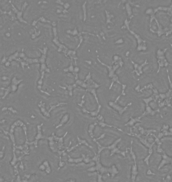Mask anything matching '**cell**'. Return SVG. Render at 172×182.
I'll return each mask as SVG.
<instances>
[{
    "mask_svg": "<svg viewBox=\"0 0 172 182\" xmlns=\"http://www.w3.org/2000/svg\"><path fill=\"white\" fill-rule=\"evenodd\" d=\"M167 136H172V128H169L168 125H163L161 132H159L156 137L160 140L162 137Z\"/></svg>",
    "mask_w": 172,
    "mask_h": 182,
    "instance_id": "obj_12",
    "label": "cell"
},
{
    "mask_svg": "<svg viewBox=\"0 0 172 182\" xmlns=\"http://www.w3.org/2000/svg\"><path fill=\"white\" fill-rule=\"evenodd\" d=\"M132 62L133 63L134 67V71L133 72H135L136 76H140L143 74V67H144V66L146 64H148V62L147 63L146 60L145 61V62L144 63H143L141 65H139V64L135 63L134 62H133V61H132Z\"/></svg>",
    "mask_w": 172,
    "mask_h": 182,
    "instance_id": "obj_14",
    "label": "cell"
},
{
    "mask_svg": "<svg viewBox=\"0 0 172 182\" xmlns=\"http://www.w3.org/2000/svg\"><path fill=\"white\" fill-rule=\"evenodd\" d=\"M64 71L65 72H71L73 73L74 74V68L72 65V63H71V65L69 67H68L67 68H66L64 69Z\"/></svg>",
    "mask_w": 172,
    "mask_h": 182,
    "instance_id": "obj_25",
    "label": "cell"
},
{
    "mask_svg": "<svg viewBox=\"0 0 172 182\" xmlns=\"http://www.w3.org/2000/svg\"><path fill=\"white\" fill-rule=\"evenodd\" d=\"M7 109L9 110H10V111H12L13 113H17V112L16 110H15L14 109H13V108L12 107H9V108H7Z\"/></svg>",
    "mask_w": 172,
    "mask_h": 182,
    "instance_id": "obj_27",
    "label": "cell"
},
{
    "mask_svg": "<svg viewBox=\"0 0 172 182\" xmlns=\"http://www.w3.org/2000/svg\"><path fill=\"white\" fill-rule=\"evenodd\" d=\"M83 157L79 158H77V159H73L72 158H71L70 156H69V159H68V162L69 163H80L82 161H83L84 159V156L83 155V154H82Z\"/></svg>",
    "mask_w": 172,
    "mask_h": 182,
    "instance_id": "obj_22",
    "label": "cell"
},
{
    "mask_svg": "<svg viewBox=\"0 0 172 182\" xmlns=\"http://www.w3.org/2000/svg\"><path fill=\"white\" fill-rule=\"evenodd\" d=\"M122 138H120L117 139L116 141L114 142V143L112 144L110 146H107V147H105L103 146L102 145L98 143L97 141H95V143H97L98 145V154H100V153L104 149H108L111 151V154L110 156H111L113 155L114 154H119L122 155L123 157H126V154L127 152V150L126 151H121L119 149V148L117 147V145L118 143H120L121 141Z\"/></svg>",
    "mask_w": 172,
    "mask_h": 182,
    "instance_id": "obj_3",
    "label": "cell"
},
{
    "mask_svg": "<svg viewBox=\"0 0 172 182\" xmlns=\"http://www.w3.org/2000/svg\"><path fill=\"white\" fill-rule=\"evenodd\" d=\"M69 119V114L66 113L65 115H64V117H63V118H62V120H61V121H60V124H59L58 126H56V129H58V128H59V127L62 126L63 125H64V124H65L66 123H67Z\"/></svg>",
    "mask_w": 172,
    "mask_h": 182,
    "instance_id": "obj_20",
    "label": "cell"
},
{
    "mask_svg": "<svg viewBox=\"0 0 172 182\" xmlns=\"http://www.w3.org/2000/svg\"><path fill=\"white\" fill-rule=\"evenodd\" d=\"M97 60L101 64L105 66L106 67H107V68L108 69V77L111 80V85L110 86V89H111V87L115 82L120 84V85L122 86V88L126 85L122 84L121 82H120L119 80L118 76H117L116 74H115V71H116L117 69L120 66H123V62H122L121 59L119 56H115L114 57V62H115V64L113 66L107 65V64H105V63L101 62L100 60L98 58H97Z\"/></svg>",
    "mask_w": 172,
    "mask_h": 182,
    "instance_id": "obj_2",
    "label": "cell"
},
{
    "mask_svg": "<svg viewBox=\"0 0 172 182\" xmlns=\"http://www.w3.org/2000/svg\"><path fill=\"white\" fill-rule=\"evenodd\" d=\"M22 81V79L21 80H18L16 79V77H14L13 79H12L11 85L10 86L7 88V89H5L6 92H5V95L2 98L4 99L5 98L8 94L10 92H15L18 89V85Z\"/></svg>",
    "mask_w": 172,
    "mask_h": 182,
    "instance_id": "obj_10",
    "label": "cell"
},
{
    "mask_svg": "<svg viewBox=\"0 0 172 182\" xmlns=\"http://www.w3.org/2000/svg\"><path fill=\"white\" fill-rule=\"evenodd\" d=\"M97 119H98V122L97 123L99 126H100L102 128H105L106 126H108V127H110V128H113L116 129L120 131L123 132L122 130H121L120 129L116 127V126H110V125H107V123H105V120H104V118H103V117H102V115H99L97 116Z\"/></svg>",
    "mask_w": 172,
    "mask_h": 182,
    "instance_id": "obj_15",
    "label": "cell"
},
{
    "mask_svg": "<svg viewBox=\"0 0 172 182\" xmlns=\"http://www.w3.org/2000/svg\"><path fill=\"white\" fill-rule=\"evenodd\" d=\"M132 141L131 142V148H130V154H131L132 157L133 158L134 161V163L132 165V166L131 167V179L132 181L134 182L136 180V177L138 174V171L137 165V162H136V157L135 154L133 151L132 149Z\"/></svg>",
    "mask_w": 172,
    "mask_h": 182,
    "instance_id": "obj_7",
    "label": "cell"
},
{
    "mask_svg": "<svg viewBox=\"0 0 172 182\" xmlns=\"http://www.w3.org/2000/svg\"><path fill=\"white\" fill-rule=\"evenodd\" d=\"M20 169H22V170H23V169H24V166H23V163H22L21 162V165H20Z\"/></svg>",
    "mask_w": 172,
    "mask_h": 182,
    "instance_id": "obj_28",
    "label": "cell"
},
{
    "mask_svg": "<svg viewBox=\"0 0 172 182\" xmlns=\"http://www.w3.org/2000/svg\"><path fill=\"white\" fill-rule=\"evenodd\" d=\"M84 80L86 82V91L87 92H89L90 93H92L94 96V97L95 98V100L97 101L98 105H100V103L98 102V98L97 97V93H96V90H97V89H98L99 87H100L101 85L97 84V82H95L94 80H92L91 79L90 72L86 76V79Z\"/></svg>",
    "mask_w": 172,
    "mask_h": 182,
    "instance_id": "obj_5",
    "label": "cell"
},
{
    "mask_svg": "<svg viewBox=\"0 0 172 182\" xmlns=\"http://www.w3.org/2000/svg\"><path fill=\"white\" fill-rule=\"evenodd\" d=\"M166 50H165L166 51ZM165 51H162L161 50H158L157 52V62L159 64V69L157 73L159 72L161 68L164 67H167L169 65V63L168 62L165 56Z\"/></svg>",
    "mask_w": 172,
    "mask_h": 182,
    "instance_id": "obj_8",
    "label": "cell"
},
{
    "mask_svg": "<svg viewBox=\"0 0 172 182\" xmlns=\"http://www.w3.org/2000/svg\"><path fill=\"white\" fill-rule=\"evenodd\" d=\"M168 77V79H169V85H170V89L172 90V82L170 78V76H169V71L167 70Z\"/></svg>",
    "mask_w": 172,
    "mask_h": 182,
    "instance_id": "obj_26",
    "label": "cell"
},
{
    "mask_svg": "<svg viewBox=\"0 0 172 182\" xmlns=\"http://www.w3.org/2000/svg\"><path fill=\"white\" fill-rule=\"evenodd\" d=\"M101 107H102V106L101 105H98V108L97 109V110H95L94 111V112H90L89 111H87V110H86L85 109H82V111L84 113H89L90 115H92V117H97L98 115V113H99V112L100 111V109L101 108Z\"/></svg>",
    "mask_w": 172,
    "mask_h": 182,
    "instance_id": "obj_19",
    "label": "cell"
},
{
    "mask_svg": "<svg viewBox=\"0 0 172 182\" xmlns=\"http://www.w3.org/2000/svg\"><path fill=\"white\" fill-rule=\"evenodd\" d=\"M127 134L129 135V136H130L134 137L135 138H138L139 139V140L140 141V142L143 145L145 146L147 148H148L149 155L144 159V161L145 163H146V164L148 166H149V158H150L151 155L153 154V145L156 143L155 141L153 142L152 143H150L149 142H148V139H147V138H146L148 136H143V135H141V134H136V133H132V132Z\"/></svg>",
    "mask_w": 172,
    "mask_h": 182,
    "instance_id": "obj_4",
    "label": "cell"
},
{
    "mask_svg": "<svg viewBox=\"0 0 172 182\" xmlns=\"http://www.w3.org/2000/svg\"><path fill=\"white\" fill-rule=\"evenodd\" d=\"M43 125V123H41V125H38V126H37V128H38V134H36V137L35 138V140L31 143H29L27 142L28 144L31 145L33 144L35 145V147H38L37 145H38V141H39V140L41 139L47 138L46 137L43 136L42 132H41V127H42Z\"/></svg>",
    "mask_w": 172,
    "mask_h": 182,
    "instance_id": "obj_13",
    "label": "cell"
},
{
    "mask_svg": "<svg viewBox=\"0 0 172 182\" xmlns=\"http://www.w3.org/2000/svg\"><path fill=\"white\" fill-rule=\"evenodd\" d=\"M97 125H98L97 122V123H95L94 124L90 125V126H89V134H90V136L91 137L92 139H94V134H93V130H94V126Z\"/></svg>",
    "mask_w": 172,
    "mask_h": 182,
    "instance_id": "obj_21",
    "label": "cell"
},
{
    "mask_svg": "<svg viewBox=\"0 0 172 182\" xmlns=\"http://www.w3.org/2000/svg\"><path fill=\"white\" fill-rule=\"evenodd\" d=\"M142 117V116L141 115L140 117H130V119L129 120L125 126H134L135 124H136L137 123L141 122V119Z\"/></svg>",
    "mask_w": 172,
    "mask_h": 182,
    "instance_id": "obj_16",
    "label": "cell"
},
{
    "mask_svg": "<svg viewBox=\"0 0 172 182\" xmlns=\"http://www.w3.org/2000/svg\"><path fill=\"white\" fill-rule=\"evenodd\" d=\"M162 156V160L161 161V163H159L158 169H161L163 166L166 164H172V157H170L167 155L166 153L164 151L161 153Z\"/></svg>",
    "mask_w": 172,
    "mask_h": 182,
    "instance_id": "obj_11",
    "label": "cell"
},
{
    "mask_svg": "<svg viewBox=\"0 0 172 182\" xmlns=\"http://www.w3.org/2000/svg\"><path fill=\"white\" fill-rule=\"evenodd\" d=\"M118 100H115V102H112V101H110L109 102V105L112 108H113L114 110H116L118 112V113L120 114V115H122L123 114V113H124L126 111L127 109L128 108V107L131 106L132 105V103H128L126 106H125L124 107L121 106L120 105H119L117 103Z\"/></svg>",
    "mask_w": 172,
    "mask_h": 182,
    "instance_id": "obj_9",
    "label": "cell"
},
{
    "mask_svg": "<svg viewBox=\"0 0 172 182\" xmlns=\"http://www.w3.org/2000/svg\"><path fill=\"white\" fill-rule=\"evenodd\" d=\"M38 105L41 109V111L43 113V114L47 117H50V114H49V111H47L46 110V108H45V103H43L41 101Z\"/></svg>",
    "mask_w": 172,
    "mask_h": 182,
    "instance_id": "obj_18",
    "label": "cell"
},
{
    "mask_svg": "<svg viewBox=\"0 0 172 182\" xmlns=\"http://www.w3.org/2000/svg\"><path fill=\"white\" fill-rule=\"evenodd\" d=\"M92 160L95 161L96 166L94 167H90L87 169L88 171L92 172L97 171L98 172V174H100L102 175L104 174H110L111 178L114 177L119 172L115 165H113L110 167L103 166L100 162V154H98V153L97 154L95 153V155Z\"/></svg>",
    "mask_w": 172,
    "mask_h": 182,
    "instance_id": "obj_1",
    "label": "cell"
},
{
    "mask_svg": "<svg viewBox=\"0 0 172 182\" xmlns=\"http://www.w3.org/2000/svg\"><path fill=\"white\" fill-rule=\"evenodd\" d=\"M77 139H78V145H79L84 144L86 145V146H87L88 147L90 148H92V149L94 148L92 146L89 145L87 143V142L85 141V140H81L80 138H79L78 137H77Z\"/></svg>",
    "mask_w": 172,
    "mask_h": 182,
    "instance_id": "obj_23",
    "label": "cell"
},
{
    "mask_svg": "<svg viewBox=\"0 0 172 182\" xmlns=\"http://www.w3.org/2000/svg\"><path fill=\"white\" fill-rule=\"evenodd\" d=\"M43 164L46 167V170L45 171H46V172H47L48 174H49V172H51V169H50L49 164L48 161H44V163H43Z\"/></svg>",
    "mask_w": 172,
    "mask_h": 182,
    "instance_id": "obj_24",
    "label": "cell"
},
{
    "mask_svg": "<svg viewBox=\"0 0 172 182\" xmlns=\"http://www.w3.org/2000/svg\"><path fill=\"white\" fill-rule=\"evenodd\" d=\"M155 100L154 99V96H151V97H148V98L142 99V100L144 101V103H145V109L144 111V112L142 114V117L146 115H151V116H154V115L156 114V113H159L160 112V110L159 109H157L156 110H154L149 105V103L151 102L153 100Z\"/></svg>",
    "mask_w": 172,
    "mask_h": 182,
    "instance_id": "obj_6",
    "label": "cell"
},
{
    "mask_svg": "<svg viewBox=\"0 0 172 182\" xmlns=\"http://www.w3.org/2000/svg\"><path fill=\"white\" fill-rule=\"evenodd\" d=\"M139 131H140V134L143 136H148L149 134H153L152 133L153 132H156V130H147V129H144L143 128L141 127H140L139 128Z\"/></svg>",
    "mask_w": 172,
    "mask_h": 182,
    "instance_id": "obj_17",
    "label": "cell"
}]
</instances>
